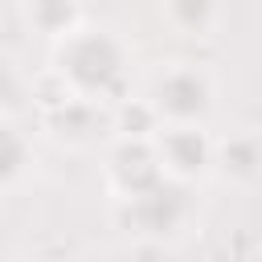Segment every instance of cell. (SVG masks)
Returning <instances> with one entry per match:
<instances>
[{
    "label": "cell",
    "instance_id": "1",
    "mask_svg": "<svg viewBox=\"0 0 262 262\" xmlns=\"http://www.w3.org/2000/svg\"><path fill=\"white\" fill-rule=\"evenodd\" d=\"M131 66H135V49L131 41L111 29V25H78L74 33H66L61 41L49 45V74L82 98L94 102H119L123 94H131Z\"/></svg>",
    "mask_w": 262,
    "mask_h": 262
},
{
    "label": "cell",
    "instance_id": "2",
    "mask_svg": "<svg viewBox=\"0 0 262 262\" xmlns=\"http://www.w3.org/2000/svg\"><path fill=\"white\" fill-rule=\"evenodd\" d=\"M115 217H119V229H127L135 242H143L156 254H168L196 225V188L164 176L156 188H147L131 201H119Z\"/></svg>",
    "mask_w": 262,
    "mask_h": 262
},
{
    "label": "cell",
    "instance_id": "3",
    "mask_svg": "<svg viewBox=\"0 0 262 262\" xmlns=\"http://www.w3.org/2000/svg\"><path fill=\"white\" fill-rule=\"evenodd\" d=\"M147 102L164 123H209L217 111V78L196 57H172L160 61L143 82Z\"/></svg>",
    "mask_w": 262,
    "mask_h": 262
},
{
    "label": "cell",
    "instance_id": "4",
    "mask_svg": "<svg viewBox=\"0 0 262 262\" xmlns=\"http://www.w3.org/2000/svg\"><path fill=\"white\" fill-rule=\"evenodd\" d=\"M37 127L66 151H94L111 143V106L82 94H61L37 106Z\"/></svg>",
    "mask_w": 262,
    "mask_h": 262
},
{
    "label": "cell",
    "instance_id": "5",
    "mask_svg": "<svg viewBox=\"0 0 262 262\" xmlns=\"http://www.w3.org/2000/svg\"><path fill=\"white\" fill-rule=\"evenodd\" d=\"M156 156L168 180L201 188L213 180V160H217V135L209 123H164L156 131Z\"/></svg>",
    "mask_w": 262,
    "mask_h": 262
},
{
    "label": "cell",
    "instance_id": "6",
    "mask_svg": "<svg viewBox=\"0 0 262 262\" xmlns=\"http://www.w3.org/2000/svg\"><path fill=\"white\" fill-rule=\"evenodd\" d=\"M98 168H102V188L115 205L131 201V196H139V192H147L164 180V168H160L151 139H111L102 147Z\"/></svg>",
    "mask_w": 262,
    "mask_h": 262
},
{
    "label": "cell",
    "instance_id": "7",
    "mask_svg": "<svg viewBox=\"0 0 262 262\" xmlns=\"http://www.w3.org/2000/svg\"><path fill=\"white\" fill-rule=\"evenodd\" d=\"M213 176L237 192L262 188V127H237L229 135H217Z\"/></svg>",
    "mask_w": 262,
    "mask_h": 262
},
{
    "label": "cell",
    "instance_id": "8",
    "mask_svg": "<svg viewBox=\"0 0 262 262\" xmlns=\"http://www.w3.org/2000/svg\"><path fill=\"white\" fill-rule=\"evenodd\" d=\"M37 164H41V156H37V139H33L29 123L0 111V201L16 196L37 176Z\"/></svg>",
    "mask_w": 262,
    "mask_h": 262
},
{
    "label": "cell",
    "instance_id": "9",
    "mask_svg": "<svg viewBox=\"0 0 262 262\" xmlns=\"http://www.w3.org/2000/svg\"><path fill=\"white\" fill-rule=\"evenodd\" d=\"M156 12L184 41H213L225 29V0H156Z\"/></svg>",
    "mask_w": 262,
    "mask_h": 262
},
{
    "label": "cell",
    "instance_id": "10",
    "mask_svg": "<svg viewBox=\"0 0 262 262\" xmlns=\"http://www.w3.org/2000/svg\"><path fill=\"white\" fill-rule=\"evenodd\" d=\"M20 25L45 45H53L78 25H86V8L82 0H20Z\"/></svg>",
    "mask_w": 262,
    "mask_h": 262
},
{
    "label": "cell",
    "instance_id": "11",
    "mask_svg": "<svg viewBox=\"0 0 262 262\" xmlns=\"http://www.w3.org/2000/svg\"><path fill=\"white\" fill-rule=\"evenodd\" d=\"M160 127H164V119L156 115V106L147 102L143 90L111 102V139H156Z\"/></svg>",
    "mask_w": 262,
    "mask_h": 262
},
{
    "label": "cell",
    "instance_id": "12",
    "mask_svg": "<svg viewBox=\"0 0 262 262\" xmlns=\"http://www.w3.org/2000/svg\"><path fill=\"white\" fill-rule=\"evenodd\" d=\"M4 66H8V61H4V53H0V86H4Z\"/></svg>",
    "mask_w": 262,
    "mask_h": 262
}]
</instances>
